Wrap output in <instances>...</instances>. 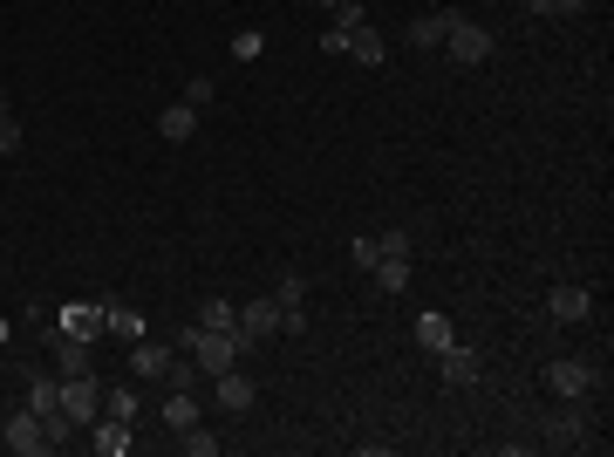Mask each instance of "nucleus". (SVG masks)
Here are the masks:
<instances>
[{"label": "nucleus", "mask_w": 614, "mask_h": 457, "mask_svg": "<svg viewBox=\"0 0 614 457\" xmlns=\"http://www.w3.org/2000/svg\"><path fill=\"white\" fill-rule=\"evenodd\" d=\"M444 55H451L458 69H478V62H492V28H478V21L451 14V28H444Z\"/></svg>", "instance_id": "obj_1"}, {"label": "nucleus", "mask_w": 614, "mask_h": 457, "mask_svg": "<svg viewBox=\"0 0 614 457\" xmlns=\"http://www.w3.org/2000/svg\"><path fill=\"white\" fill-rule=\"evenodd\" d=\"M96 410H103V376L89 369V376H62V417L76 423H96Z\"/></svg>", "instance_id": "obj_2"}, {"label": "nucleus", "mask_w": 614, "mask_h": 457, "mask_svg": "<svg viewBox=\"0 0 614 457\" xmlns=\"http://www.w3.org/2000/svg\"><path fill=\"white\" fill-rule=\"evenodd\" d=\"M0 444H7V451H14V457H41V451H55V444H48V430H41V417H35V410H21V417H7V423H0Z\"/></svg>", "instance_id": "obj_3"}, {"label": "nucleus", "mask_w": 614, "mask_h": 457, "mask_svg": "<svg viewBox=\"0 0 614 457\" xmlns=\"http://www.w3.org/2000/svg\"><path fill=\"white\" fill-rule=\"evenodd\" d=\"M103 314H110L103 301H69L62 314H55V328L76 335V342H103Z\"/></svg>", "instance_id": "obj_4"}, {"label": "nucleus", "mask_w": 614, "mask_h": 457, "mask_svg": "<svg viewBox=\"0 0 614 457\" xmlns=\"http://www.w3.org/2000/svg\"><path fill=\"white\" fill-rule=\"evenodd\" d=\"M205 389H212V403H219L226 417H246V410H253V396H260L253 382L239 376V369H226V376H205Z\"/></svg>", "instance_id": "obj_5"}, {"label": "nucleus", "mask_w": 614, "mask_h": 457, "mask_svg": "<svg viewBox=\"0 0 614 457\" xmlns=\"http://www.w3.org/2000/svg\"><path fill=\"white\" fill-rule=\"evenodd\" d=\"M48 348H55V369H62V376H89V369H96V355H89L96 342H76V335L48 328Z\"/></svg>", "instance_id": "obj_6"}, {"label": "nucleus", "mask_w": 614, "mask_h": 457, "mask_svg": "<svg viewBox=\"0 0 614 457\" xmlns=\"http://www.w3.org/2000/svg\"><path fill=\"white\" fill-rule=\"evenodd\" d=\"M546 314L567 321V328H580V321L594 314V294H587V287H546Z\"/></svg>", "instance_id": "obj_7"}, {"label": "nucleus", "mask_w": 614, "mask_h": 457, "mask_svg": "<svg viewBox=\"0 0 614 457\" xmlns=\"http://www.w3.org/2000/svg\"><path fill=\"white\" fill-rule=\"evenodd\" d=\"M546 389L567 396V403H580V396L594 389V369H587V362H546Z\"/></svg>", "instance_id": "obj_8"}, {"label": "nucleus", "mask_w": 614, "mask_h": 457, "mask_svg": "<svg viewBox=\"0 0 614 457\" xmlns=\"http://www.w3.org/2000/svg\"><path fill=\"white\" fill-rule=\"evenodd\" d=\"M478 369H485V362H478V348H464V342H451L444 355H437V376L451 382V389H471V382H478Z\"/></svg>", "instance_id": "obj_9"}, {"label": "nucleus", "mask_w": 614, "mask_h": 457, "mask_svg": "<svg viewBox=\"0 0 614 457\" xmlns=\"http://www.w3.org/2000/svg\"><path fill=\"white\" fill-rule=\"evenodd\" d=\"M157 423H164V430H192V423H198V389H164Z\"/></svg>", "instance_id": "obj_10"}, {"label": "nucleus", "mask_w": 614, "mask_h": 457, "mask_svg": "<svg viewBox=\"0 0 614 457\" xmlns=\"http://www.w3.org/2000/svg\"><path fill=\"white\" fill-rule=\"evenodd\" d=\"M130 444H137V437H130V423H116V417L89 423V451H96V457H123Z\"/></svg>", "instance_id": "obj_11"}, {"label": "nucleus", "mask_w": 614, "mask_h": 457, "mask_svg": "<svg viewBox=\"0 0 614 457\" xmlns=\"http://www.w3.org/2000/svg\"><path fill=\"white\" fill-rule=\"evenodd\" d=\"M171 355H178V348H171V342H151V335H144V342H130V376L157 382V376H164V362H171Z\"/></svg>", "instance_id": "obj_12"}, {"label": "nucleus", "mask_w": 614, "mask_h": 457, "mask_svg": "<svg viewBox=\"0 0 614 457\" xmlns=\"http://www.w3.org/2000/svg\"><path fill=\"white\" fill-rule=\"evenodd\" d=\"M451 342H458L451 314H437V307H430V314H417V348H423V355H444Z\"/></svg>", "instance_id": "obj_13"}, {"label": "nucleus", "mask_w": 614, "mask_h": 457, "mask_svg": "<svg viewBox=\"0 0 614 457\" xmlns=\"http://www.w3.org/2000/svg\"><path fill=\"white\" fill-rule=\"evenodd\" d=\"M103 335L130 348V342H144L151 328H144V314H137V307H110V314H103Z\"/></svg>", "instance_id": "obj_14"}, {"label": "nucleus", "mask_w": 614, "mask_h": 457, "mask_svg": "<svg viewBox=\"0 0 614 457\" xmlns=\"http://www.w3.org/2000/svg\"><path fill=\"white\" fill-rule=\"evenodd\" d=\"M546 444H553V451H574V444H587V417H580V410H560V417L546 423Z\"/></svg>", "instance_id": "obj_15"}, {"label": "nucleus", "mask_w": 614, "mask_h": 457, "mask_svg": "<svg viewBox=\"0 0 614 457\" xmlns=\"http://www.w3.org/2000/svg\"><path fill=\"white\" fill-rule=\"evenodd\" d=\"M157 130H164V144H192V130H198V110H192V103H171V110L157 116Z\"/></svg>", "instance_id": "obj_16"}, {"label": "nucleus", "mask_w": 614, "mask_h": 457, "mask_svg": "<svg viewBox=\"0 0 614 457\" xmlns=\"http://www.w3.org/2000/svg\"><path fill=\"white\" fill-rule=\"evenodd\" d=\"M164 389H205V369H198L192 355H185V348H178V355H171V362H164Z\"/></svg>", "instance_id": "obj_17"}, {"label": "nucleus", "mask_w": 614, "mask_h": 457, "mask_svg": "<svg viewBox=\"0 0 614 457\" xmlns=\"http://www.w3.org/2000/svg\"><path fill=\"white\" fill-rule=\"evenodd\" d=\"M28 410H35V417H55V410H62V382L55 376H28Z\"/></svg>", "instance_id": "obj_18"}, {"label": "nucleus", "mask_w": 614, "mask_h": 457, "mask_svg": "<svg viewBox=\"0 0 614 457\" xmlns=\"http://www.w3.org/2000/svg\"><path fill=\"white\" fill-rule=\"evenodd\" d=\"M96 417H116V423H137V389H123V382H110L103 389V410Z\"/></svg>", "instance_id": "obj_19"}, {"label": "nucleus", "mask_w": 614, "mask_h": 457, "mask_svg": "<svg viewBox=\"0 0 614 457\" xmlns=\"http://www.w3.org/2000/svg\"><path fill=\"white\" fill-rule=\"evenodd\" d=\"M444 28H451V14H417L410 21V48H444Z\"/></svg>", "instance_id": "obj_20"}, {"label": "nucleus", "mask_w": 614, "mask_h": 457, "mask_svg": "<svg viewBox=\"0 0 614 457\" xmlns=\"http://www.w3.org/2000/svg\"><path fill=\"white\" fill-rule=\"evenodd\" d=\"M376 287H383V294H403V287H410V280H417V273H410V260H376Z\"/></svg>", "instance_id": "obj_21"}, {"label": "nucleus", "mask_w": 614, "mask_h": 457, "mask_svg": "<svg viewBox=\"0 0 614 457\" xmlns=\"http://www.w3.org/2000/svg\"><path fill=\"white\" fill-rule=\"evenodd\" d=\"M348 55H355V62H369V69H376V62H383V35H376V28H369V21H362V28H355V35H348Z\"/></svg>", "instance_id": "obj_22"}, {"label": "nucleus", "mask_w": 614, "mask_h": 457, "mask_svg": "<svg viewBox=\"0 0 614 457\" xmlns=\"http://www.w3.org/2000/svg\"><path fill=\"white\" fill-rule=\"evenodd\" d=\"M273 301H280V314H307V280L301 273H280V294H273Z\"/></svg>", "instance_id": "obj_23"}, {"label": "nucleus", "mask_w": 614, "mask_h": 457, "mask_svg": "<svg viewBox=\"0 0 614 457\" xmlns=\"http://www.w3.org/2000/svg\"><path fill=\"white\" fill-rule=\"evenodd\" d=\"M21 151V116H14V103L0 96V157H14Z\"/></svg>", "instance_id": "obj_24"}, {"label": "nucleus", "mask_w": 614, "mask_h": 457, "mask_svg": "<svg viewBox=\"0 0 614 457\" xmlns=\"http://www.w3.org/2000/svg\"><path fill=\"white\" fill-rule=\"evenodd\" d=\"M232 321H239V307H232V301H219V294H212V301L198 307V328H232Z\"/></svg>", "instance_id": "obj_25"}, {"label": "nucleus", "mask_w": 614, "mask_h": 457, "mask_svg": "<svg viewBox=\"0 0 614 457\" xmlns=\"http://www.w3.org/2000/svg\"><path fill=\"white\" fill-rule=\"evenodd\" d=\"M376 253H383V260H410V232H403V226H389L383 239H376Z\"/></svg>", "instance_id": "obj_26"}, {"label": "nucleus", "mask_w": 614, "mask_h": 457, "mask_svg": "<svg viewBox=\"0 0 614 457\" xmlns=\"http://www.w3.org/2000/svg\"><path fill=\"white\" fill-rule=\"evenodd\" d=\"M178 444H185L192 457H212V451H219V437H212V430H198V423H192V430H178Z\"/></svg>", "instance_id": "obj_27"}, {"label": "nucleus", "mask_w": 614, "mask_h": 457, "mask_svg": "<svg viewBox=\"0 0 614 457\" xmlns=\"http://www.w3.org/2000/svg\"><path fill=\"white\" fill-rule=\"evenodd\" d=\"M260 48H267V41L246 28V35H232V62H260Z\"/></svg>", "instance_id": "obj_28"}, {"label": "nucleus", "mask_w": 614, "mask_h": 457, "mask_svg": "<svg viewBox=\"0 0 614 457\" xmlns=\"http://www.w3.org/2000/svg\"><path fill=\"white\" fill-rule=\"evenodd\" d=\"M185 103H192V110H205V103H212V76H192V82H185Z\"/></svg>", "instance_id": "obj_29"}, {"label": "nucleus", "mask_w": 614, "mask_h": 457, "mask_svg": "<svg viewBox=\"0 0 614 457\" xmlns=\"http://www.w3.org/2000/svg\"><path fill=\"white\" fill-rule=\"evenodd\" d=\"M348 260H355V267L369 273V267H376V260H383V253H376V239H355V246H348Z\"/></svg>", "instance_id": "obj_30"}, {"label": "nucleus", "mask_w": 614, "mask_h": 457, "mask_svg": "<svg viewBox=\"0 0 614 457\" xmlns=\"http://www.w3.org/2000/svg\"><path fill=\"white\" fill-rule=\"evenodd\" d=\"M321 55H348V28H335V21H328V35H321Z\"/></svg>", "instance_id": "obj_31"}, {"label": "nucleus", "mask_w": 614, "mask_h": 457, "mask_svg": "<svg viewBox=\"0 0 614 457\" xmlns=\"http://www.w3.org/2000/svg\"><path fill=\"white\" fill-rule=\"evenodd\" d=\"M526 7H533V14H574L567 0H526Z\"/></svg>", "instance_id": "obj_32"}, {"label": "nucleus", "mask_w": 614, "mask_h": 457, "mask_svg": "<svg viewBox=\"0 0 614 457\" xmlns=\"http://www.w3.org/2000/svg\"><path fill=\"white\" fill-rule=\"evenodd\" d=\"M321 7H335V0H321Z\"/></svg>", "instance_id": "obj_33"}, {"label": "nucleus", "mask_w": 614, "mask_h": 457, "mask_svg": "<svg viewBox=\"0 0 614 457\" xmlns=\"http://www.w3.org/2000/svg\"><path fill=\"white\" fill-rule=\"evenodd\" d=\"M567 7H580V0H567Z\"/></svg>", "instance_id": "obj_34"}]
</instances>
